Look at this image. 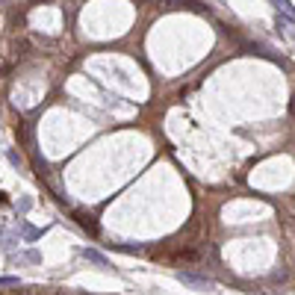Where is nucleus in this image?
Returning <instances> with one entry per match:
<instances>
[{
  "label": "nucleus",
  "mask_w": 295,
  "mask_h": 295,
  "mask_svg": "<svg viewBox=\"0 0 295 295\" xmlns=\"http://www.w3.org/2000/svg\"><path fill=\"white\" fill-rule=\"evenodd\" d=\"M289 113L295 115V95H292V103H289Z\"/></svg>",
  "instance_id": "39448f33"
},
{
  "label": "nucleus",
  "mask_w": 295,
  "mask_h": 295,
  "mask_svg": "<svg viewBox=\"0 0 295 295\" xmlns=\"http://www.w3.org/2000/svg\"><path fill=\"white\" fill-rule=\"evenodd\" d=\"M177 280L183 286H192V289H213V280L204 275H192V272H177Z\"/></svg>",
  "instance_id": "f257e3e1"
},
{
  "label": "nucleus",
  "mask_w": 295,
  "mask_h": 295,
  "mask_svg": "<svg viewBox=\"0 0 295 295\" xmlns=\"http://www.w3.org/2000/svg\"><path fill=\"white\" fill-rule=\"evenodd\" d=\"M24 236H27V239H35V236H42V230H35V228H27V225H24Z\"/></svg>",
  "instance_id": "7ed1b4c3"
},
{
  "label": "nucleus",
  "mask_w": 295,
  "mask_h": 295,
  "mask_svg": "<svg viewBox=\"0 0 295 295\" xmlns=\"http://www.w3.org/2000/svg\"><path fill=\"white\" fill-rule=\"evenodd\" d=\"M0 286H18V278H0Z\"/></svg>",
  "instance_id": "20e7f679"
},
{
  "label": "nucleus",
  "mask_w": 295,
  "mask_h": 295,
  "mask_svg": "<svg viewBox=\"0 0 295 295\" xmlns=\"http://www.w3.org/2000/svg\"><path fill=\"white\" fill-rule=\"evenodd\" d=\"M83 260H89V263H95L100 269H109V260H106L100 251H95V248H83Z\"/></svg>",
  "instance_id": "f03ea898"
}]
</instances>
